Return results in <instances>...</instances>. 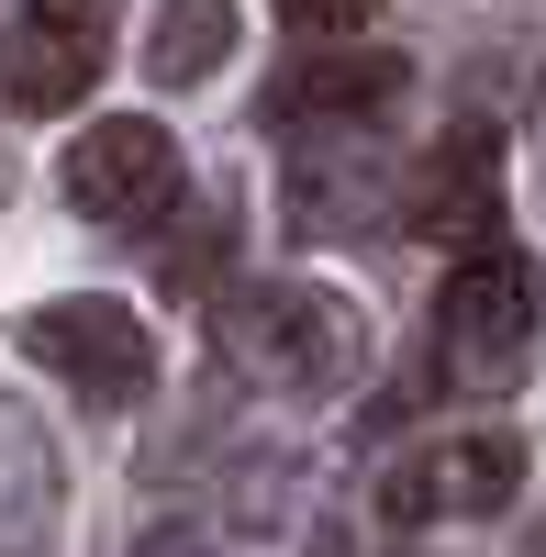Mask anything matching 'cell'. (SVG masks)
I'll return each instance as SVG.
<instances>
[{
  "label": "cell",
  "mask_w": 546,
  "mask_h": 557,
  "mask_svg": "<svg viewBox=\"0 0 546 557\" xmlns=\"http://www.w3.org/2000/svg\"><path fill=\"white\" fill-rule=\"evenodd\" d=\"M401 223L435 246H502V134L491 123H446L435 146L413 157V178H401Z\"/></svg>",
  "instance_id": "8992f818"
},
{
  "label": "cell",
  "mask_w": 546,
  "mask_h": 557,
  "mask_svg": "<svg viewBox=\"0 0 546 557\" xmlns=\"http://www.w3.org/2000/svg\"><path fill=\"white\" fill-rule=\"evenodd\" d=\"M67 201L89 223H112V235H157V223L178 212V190H190V168H178V134L146 123V112H112V123H89L78 146H67Z\"/></svg>",
  "instance_id": "277c9868"
},
{
  "label": "cell",
  "mask_w": 546,
  "mask_h": 557,
  "mask_svg": "<svg viewBox=\"0 0 546 557\" xmlns=\"http://www.w3.org/2000/svg\"><path fill=\"white\" fill-rule=\"evenodd\" d=\"M134 557H223L201 524H157V535H134Z\"/></svg>",
  "instance_id": "7c38bea8"
},
{
  "label": "cell",
  "mask_w": 546,
  "mask_h": 557,
  "mask_svg": "<svg viewBox=\"0 0 546 557\" xmlns=\"http://www.w3.org/2000/svg\"><path fill=\"white\" fill-rule=\"evenodd\" d=\"M524 435H446V446H413L401 469L380 480V513L390 524H469V513H502L524 491Z\"/></svg>",
  "instance_id": "52a82bcc"
},
{
  "label": "cell",
  "mask_w": 546,
  "mask_h": 557,
  "mask_svg": "<svg viewBox=\"0 0 546 557\" xmlns=\"http://www.w3.org/2000/svg\"><path fill=\"white\" fill-rule=\"evenodd\" d=\"M401 89H413V67H401L390 45H324V57H301L280 89H268V123H324V134H346V123H380Z\"/></svg>",
  "instance_id": "ba28073f"
},
{
  "label": "cell",
  "mask_w": 546,
  "mask_h": 557,
  "mask_svg": "<svg viewBox=\"0 0 546 557\" xmlns=\"http://www.w3.org/2000/svg\"><path fill=\"white\" fill-rule=\"evenodd\" d=\"M23 357L57 368V380H67L78 401H101V412H123V401L157 391V335H146V312H123V301H101V290L34 301V312H23Z\"/></svg>",
  "instance_id": "3957f363"
},
{
  "label": "cell",
  "mask_w": 546,
  "mask_h": 557,
  "mask_svg": "<svg viewBox=\"0 0 546 557\" xmlns=\"http://www.w3.org/2000/svg\"><path fill=\"white\" fill-rule=\"evenodd\" d=\"M223 57H235V0H167L157 34H146V67L167 89H201Z\"/></svg>",
  "instance_id": "30bf717a"
},
{
  "label": "cell",
  "mask_w": 546,
  "mask_h": 557,
  "mask_svg": "<svg viewBox=\"0 0 546 557\" xmlns=\"http://www.w3.org/2000/svg\"><path fill=\"white\" fill-rule=\"evenodd\" d=\"M223 357L246 368V380L290 391V401H324L346 391L357 368H369V312H357L346 290H324V278H268V290H235L212 312Z\"/></svg>",
  "instance_id": "6da1fadb"
},
{
  "label": "cell",
  "mask_w": 546,
  "mask_h": 557,
  "mask_svg": "<svg viewBox=\"0 0 546 557\" xmlns=\"http://www.w3.org/2000/svg\"><path fill=\"white\" fill-rule=\"evenodd\" d=\"M112 67V0H23L0 23V101L12 112H78Z\"/></svg>",
  "instance_id": "5b68a950"
},
{
  "label": "cell",
  "mask_w": 546,
  "mask_h": 557,
  "mask_svg": "<svg viewBox=\"0 0 546 557\" xmlns=\"http://www.w3.org/2000/svg\"><path fill=\"white\" fill-rule=\"evenodd\" d=\"M45 524H57V457H45V435L23 412H0V557L34 546Z\"/></svg>",
  "instance_id": "9c48e42d"
},
{
  "label": "cell",
  "mask_w": 546,
  "mask_h": 557,
  "mask_svg": "<svg viewBox=\"0 0 546 557\" xmlns=\"http://www.w3.org/2000/svg\"><path fill=\"white\" fill-rule=\"evenodd\" d=\"M535 346H546V268L524 246L458 257V278L435 301V380L469 391V401H502L535 368Z\"/></svg>",
  "instance_id": "7a4b0ae2"
},
{
  "label": "cell",
  "mask_w": 546,
  "mask_h": 557,
  "mask_svg": "<svg viewBox=\"0 0 546 557\" xmlns=\"http://www.w3.org/2000/svg\"><path fill=\"white\" fill-rule=\"evenodd\" d=\"M280 12H290V34H324L335 45V34H369L380 0H280Z\"/></svg>",
  "instance_id": "8fae6325"
}]
</instances>
